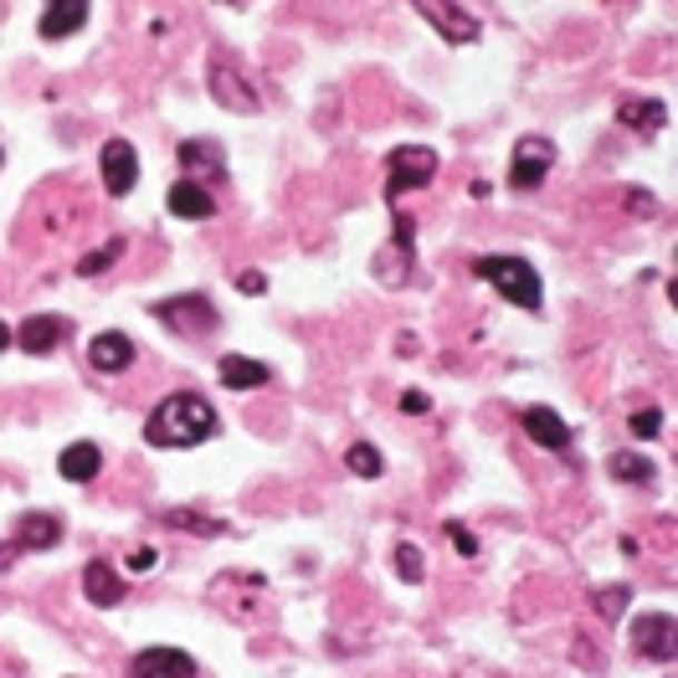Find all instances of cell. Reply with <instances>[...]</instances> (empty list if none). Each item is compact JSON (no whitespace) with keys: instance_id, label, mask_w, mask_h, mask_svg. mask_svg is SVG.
<instances>
[{"instance_id":"obj_1","label":"cell","mask_w":678,"mask_h":678,"mask_svg":"<svg viewBox=\"0 0 678 678\" xmlns=\"http://www.w3.org/2000/svg\"><path fill=\"white\" fill-rule=\"evenodd\" d=\"M216 406L196 391H175L165 396L145 422V442L149 448H200L206 438H216Z\"/></svg>"},{"instance_id":"obj_2","label":"cell","mask_w":678,"mask_h":678,"mask_svg":"<svg viewBox=\"0 0 678 678\" xmlns=\"http://www.w3.org/2000/svg\"><path fill=\"white\" fill-rule=\"evenodd\" d=\"M473 273H479L483 283H493V293H504L509 304L514 308H540L546 304V288H540V273H534L524 257H514V253H493V257H479L473 263Z\"/></svg>"},{"instance_id":"obj_3","label":"cell","mask_w":678,"mask_h":678,"mask_svg":"<svg viewBox=\"0 0 678 678\" xmlns=\"http://www.w3.org/2000/svg\"><path fill=\"white\" fill-rule=\"evenodd\" d=\"M412 6L426 27L438 31L442 41H452V47H473L483 37V21L468 6H458V0H412Z\"/></svg>"},{"instance_id":"obj_4","label":"cell","mask_w":678,"mask_h":678,"mask_svg":"<svg viewBox=\"0 0 678 678\" xmlns=\"http://www.w3.org/2000/svg\"><path fill=\"white\" fill-rule=\"evenodd\" d=\"M155 320L165 324V330H175V334H186V340H200V334H212L216 324V308H212V298L206 293H180V298H160L155 304Z\"/></svg>"},{"instance_id":"obj_5","label":"cell","mask_w":678,"mask_h":678,"mask_svg":"<svg viewBox=\"0 0 678 678\" xmlns=\"http://www.w3.org/2000/svg\"><path fill=\"white\" fill-rule=\"evenodd\" d=\"M438 175V155L426 145H401L386 160V200H401L406 190H422Z\"/></svg>"},{"instance_id":"obj_6","label":"cell","mask_w":678,"mask_h":678,"mask_svg":"<svg viewBox=\"0 0 678 678\" xmlns=\"http://www.w3.org/2000/svg\"><path fill=\"white\" fill-rule=\"evenodd\" d=\"M550 165H556V145H550L546 134H524V139L514 145V160H509V186L514 190L546 186Z\"/></svg>"},{"instance_id":"obj_7","label":"cell","mask_w":678,"mask_h":678,"mask_svg":"<svg viewBox=\"0 0 678 678\" xmlns=\"http://www.w3.org/2000/svg\"><path fill=\"white\" fill-rule=\"evenodd\" d=\"M206 88H212V98L222 108H232V114H257V88L247 82V72L242 67H232V62H212L206 67Z\"/></svg>"},{"instance_id":"obj_8","label":"cell","mask_w":678,"mask_h":678,"mask_svg":"<svg viewBox=\"0 0 678 678\" xmlns=\"http://www.w3.org/2000/svg\"><path fill=\"white\" fill-rule=\"evenodd\" d=\"M98 170H104L108 196H129L139 186V149L129 139H108L104 155H98Z\"/></svg>"},{"instance_id":"obj_9","label":"cell","mask_w":678,"mask_h":678,"mask_svg":"<svg viewBox=\"0 0 678 678\" xmlns=\"http://www.w3.org/2000/svg\"><path fill=\"white\" fill-rule=\"evenodd\" d=\"M129 678H200V668L180 648H145L129 664Z\"/></svg>"},{"instance_id":"obj_10","label":"cell","mask_w":678,"mask_h":678,"mask_svg":"<svg viewBox=\"0 0 678 678\" xmlns=\"http://www.w3.org/2000/svg\"><path fill=\"white\" fill-rule=\"evenodd\" d=\"M88 365H94V371H104V375L129 371V365H134V340L124 330L94 334V340H88Z\"/></svg>"},{"instance_id":"obj_11","label":"cell","mask_w":678,"mask_h":678,"mask_svg":"<svg viewBox=\"0 0 678 678\" xmlns=\"http://www.w3.org/2000/svg\"><path fill=\"white\" fill-rule=\"evenodd\" d=\"M82 21H88V0H47L37 31H41V41H67L82 31Z\"/></svg>"},{"instance_id":"obj_12","label":"cell","mask_w":678,"mask_h":678,"mask_svg":"<svg viewBox=\"0 0 678 678\" xmlns=\"http://www.w3.org/2000/svg\"><path fill=\"white\" fill-rule=\"evenodd\" d=\"M11 340L27 350V355H52L67 340V320H57V314H31L21 330H11Z\"/></svg>"},{"instance_id":"obj_13","label":"cell","mask_w":678,"mask_h":678,"mask_svg":"<svg viewBox=\"0 0 678 678\" xmlns=\"http://www.w3.org/2000/svg\"><path fill=\"white\" fill-rule=\"evenodd\" d=\"M632 642H638L642 658H664V664H674V617H668V612L638 617V627H632Z\"/></svg>"},{"instance_id":"obj_14","label":"cell","mask_w":678,"mask_h":678,"mask_svg":"<svg viewBox=\"0 0 678 678\" xmlns=\"http://www.w3.org/2000/svg\"><path fill=\"white\" fill-rule=\"evenodd\" d=\"M57 473L67 483H94L104 473V448L98 442H67L62 458H57Z\"/></svg>"},{"instance_id":"obj_15","label":"cell","mask_w":678,"mask_h":678,"mask_svg":"<svg viewBox=\"0 0 678 678\" xmlns=\"http://www.w3.org/2000/svg\"><path fill=\"white\" fill-rule=\"evenodd\" d=\"M82 597L94 607H119L124 601V576L108 566V560H88L82 566Z\"/></svg>"},{"instance_id":"obj_16","label":"cell","mask_w":678,"mask_h":678,"mask_svg":"<svg viewBox=\"0 0 678 678\" xmlns=\"http://www.w3.org/2000/svg\"><path fill=\"white\" fill-rule=\"evenodd\" d=\"M524 432H530V442H540V448H550V452L571 448V426H566L560 412H550V406H530V412H524Z\"/></svg>"},{"instance_id":"obj_17","label":"cell","mask_w":678,"mask_h":678,"mask_svg":"<svg viewBox=\"0 0 678 678\" xmlns=\"http://www.w3.org/2000/svg\"><path fill=\"white\" fill-rule=\"evenodd\" d=\"M165 206H170V216H180V222H206V216H216V196L206 186H196V180L170 186Z\"/></svg>"},{"instance_id":"obj_18","label":"cell","mask_w":678,"mask_h":678,"mask_svg":"<svg viewBox=\"0 0 678 678\" xmlns=\"http://www.w3.org/2000/svg\"><path fill=\"white\" fill-rule=\"evenodd\" d=\"M216 375H222L226 391H257V386H267V381H273V371H267L263 360H247V355H222Z\"/></svg>"},{"instance_id":"obj_19","label":"cell","mask_w":678,"mask_h":678,"mask_svg":"<svg viewBox=\"0 0 678 678\" xmlns=\"http://www.w3.org/2000/svg\"><path fill=\"white\" fill-rule=\"evenodd\" d=\"M617 124L632 134H658L668 124V108L658 104V98H622V104H617Z\"/></svg>"},{"instance_id":"obj_20","label":"cell","mask_w":678,"mask_h":678,"mask_svg":"<svg viewBox=\"0 0 678 678\" xmlns=\"http://www.w3.org/2000/svg\"><path fill=\"white\" fill-rule=\"evenodd\" d=\"M62 540V519L47 514V509H37V514H21V530H16L11 546L16 550H47Z\"/></svg>"},{"instance_id":"obj_21","label":"cell","mask_w":678,"mask_h":678,"mask_svg":"<svg viewBox=\"0 0 678 678\" xmlns=\"http://www.w3.org/2000/svg\"><path fill=\"white\" fill-rule=\"evenodd\" d=\"M180 165H186V170H212V175L226 170L216 139H186V145H180Z\"/></svg>"},{"instance_id":"obj_22","label":"cell","mask_w":678,"mask_h":678,"mask_svg":"<svg viewBox=\"0 0 678 678\" xmlns=\"http://www.w3.org/2000/svg\"><path fill=\"white\" fill-rule=\"evenodd\" d=\"M612 473L622 483H652V473H658V468H652L648 458H638V452H612Z\"/></svg>"},{"instance_id":"obj_23","label":"cell","mask_w":678,"mask_h":678,"mask_svg":"<svg viewBox=\"0 0 678 678\" xmlns=\"http://www.w3.org/2000/svg\"><path fill=\"white\" fill-rule=\"evenodd\" d=\"M345 468L355 473V479H381V468L386 463H381V452H375L371 442H355V448L345 452Z\"/></svg>"},{"instance_id":"obj_24","label":"cell","mask_w":678,"mask_h":678,"mask_svg":"<svg viewBox=\"0 0 678 678\" xmlns=\"http://www.w3.org/2000/svg\"><path fill=\"white\" fill-rule=\"evenodd\" d=\"M119 257H124V237H114V242H104L98 253L82 257L78 273H82V278H98V273H108V263H119Z\"/></svg>"},{"instance_id":"obj_25","label":"cell","mask_w":678,"mask_h":678,"mask_svg":"<svg viewBox=\"0 0 678 678\" xmlns=\"http://www.w3.org/2000/svg\"><path fill=\"white\" fill-rule=\"evenodd\" d=\"M627 607H632V586H601L597 591V612L607 617V622H617Z\"/></svg>"},{"instance_id":"obj_26","label":"cell","mask_w":678,"mask_h":678,"mask_svg":"<svg viewBox=\"0 0 678 678\" xmlns=\"http://www.w3.org/2000/svg\"><path fill=\"white\" fill-rule=\"evenodd\" d=\"M165 524H175V530H190V534H222V524H216V519H196L190 509H170V514H165Z\"/></svg>"},{"instance_id":"obj_27","label":"cell","mask_w":678,"mask_h":678,"mask_svg":"<svg viewBox=\"0 0 678 678\" xmlns=\"http://www.w3.org/2000/svg\"><path fill=\"white\" fill-rule=\"evenodd\" d=\"M422 571H426L422 550H416V546H396V576H401V581H422Z\"/></svg>"},{"instance_id":"obj_28","label":"cell","mask_w":678,"mask_h":678,"mask_svg":"<svg viewBox=\"0 0 678 678\" xmlns=\"http://www.w3.org/2000/svg\"><path fill=\"white\" fill-rule=\"evenodd\" d=\"M627 426H632V438L652 442V438H658V432H664V412H658V406H648V412H638V416H632V422H627Z\"/></svg>"},{"instance_id":"obj_29","label":"cell","mask_w":678,"mask_h":678,"mask_svg":"<svg viewBox=\"0 0 678 678\" xmlns=\"http://www.w3.org/2000/svg\"><path fill=\"white\" fill-rule=\"evenodd\" d=\"M426 406H432V396H426V391H406V396H401V412H412V416H422Z\"/></svg>"},{"instance_id":"obj_30","label":"cell","mask_w":678,"mask_h":678,"mask_svg":"<svg viewBox=\"0 0 678 678\" xmlns=\"http://www.w3.org/2000/svg\"><path fill=\"white\" fill-rule=\"evenodd\" d=\"M448 534L458 540V550H463V556H479V540H473V534H468L463 524H448Z\"/></svg>"},{"instance_id":"obj_31","label":"cell","mask_w":678,"mask_h":678,"mask_svg":"<svg viewBox=\"0 0 678 678\" xmlns=\"http://www.w3.org/2000/svg\"><path fill=\"white\" fill-rule=\"evenodd\" d=\"M155 556H160V550H149V546H139L129 556V571H155Z\"/></svg>"},{"instance_id":"obj_32","label":"cell","mask_w":678,"mask_h":678,"mask_svg":"<svg viewBox=\"0 0 678 678\" xmlns=\"http://www.w3.org/2000/svg\"><path fill=\"white\" fill-rule=\"evenodd\" d=\"M232 283H237V293H263V288H267V278H263V273H237V278H232Z\"/></svg>"},{"instance_id":"obj_33","label":"cell","mask_w":678,"mask_h":678,"mask_svg":"<svg viewBox=\"0 0 678 678\" xmlns=\"http://www.w3.org/2000/svg\"><path fill=\"white\" fill-rule=\"evenodd\" d=\"M16 340H11V324H0V350H11Z\"/></svg>"},{"instance_id":"obj_34","label":"cell","mask_w":678,"mask_h":678,"mask_svg":"<svg viewBox=\"0 0 678 678\" xmlns=\"http://www.w3.org/2000/svg\"><path fill=\"white\" fill-rule=\"evenodd\" d=\"M222 6H242V0H222Z\"/></svg>"}]
</instances>
